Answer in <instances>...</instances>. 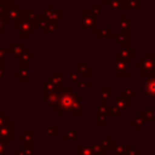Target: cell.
<instances>
[{
    "instance_id": "obj_1",
    "label": "cell",
    "mask_w": 155,
    "mask_h": 155,
    "mask_svg": "<svg viewBox=\"0 0 155 155\" xmlns=\"http://www.w3.org/2000/svg\"><path fill=\"white\" fill-rule=\"evenodd\" d=\"M56 111L58 115H64V114L85 115L86 99L82 98L74 87L64 88L59 94Z\"/></svg>"
},
{
    "instance_id": "obj_2",
    "label": "cell",
    "mask_w": 155,
    "mask_h": 155,
    "mask_svg": "<svg viewBox=\"0 0 155 155\" xmlns=\"http://www.w3.org/2000/svg\"><path fill=\"white\" fill-rule=\"evenodd\" d=\"M36 30H38L36 22H33L29 18V10H22L18 19L13 22V31L17 33L19 38L27 39Z\"/></svg>"
},
{
    "instance_id": "obj_3",
    "label": "cell",
    "mask_w": 155,
    "mask_h": 155,
    "mask_svg": "<svg viewBox=\"0 0 155 155\" xmlns=\"http://www.w3.org/2000/svg\"><path fill=\"white\" fill-rule=\"evenodd\" d=\"M134 70L143 78H148L155 71V53H142L134 59Z\"/></svg>"
},
{
    "instance_id": "obj_4",
    "label": "cell",
    "mask_w": 155,
    "mask_h": 155,
    "mask_svg": "<svg viewBox=\"0 0 155 155\" xmlns=\"http://www.w3.org/2000/svg\"><path fill=\"white\" fill-rule=\"evenodd\" d=\"M7 51L8 54L13 56V59L18 61V63H30L31 61L36 59V54H34L29 48H27L22 44L8 42Z\"/></svg>"
},
{
    "instance_id": "obj_5",
    "label": "cell",
    "mask_w": 155,
    "mask_h": 155,
    "mask_svg": "<svg viewBox=\"0 0 155 155\" xmlns=\"http://www.w3.org/2000/svg\"><path fill=\"white\" fill-rule=\"evenodd\" d=\"M79 30L81 33H94L97 30V19L90 10L79 12Z\"/></svg>"
},
{
    "instance_id": "obj_6",
    "label": "cell",
    "mask_w": 155,
    "mask_h": 155,
    "mask_svg": "<svg viewBox=\"0 0 155 155\" xmlns=\"http://www.w3.org/2000/svg\"><path fill=\"white\" fill-rule=\"evenodd\" d=\"M130 62L125 61L122 57H120L117 53L113 54V75L114 76H128Z\"/></svg>"
},
{
    "instance_id": "obj_7",
    "label": "cell",
    "mask_w": 155,
    "mask_h": 155,
    "mask_svg": "<svg viewBox=\"0 0 155 155\" xmlns=\"http://www.w3.org/2000/svg\"><path fill=\"white\" fill-rule=\"evenodd\" d=\"M102 149L97 143H80L74 149V155H102Z\"/></svg>"
},
{
    "instance_id": "obj_8",
    "label": "cell",
    "mask_w": 155,
    "mask_h": 155,
    "mask_svg": "<svg viewBox=\"0 0 155 155\" xmlns=\"http://www.w3.org/2000/svg\"><path fill=\"white\" fill-rule=\"evenodd\" d=\"M42 16L53 23H58V22H63L64 21V12L62 10H54L53 6L51 4H48L46 6V10H44Z\"/></svg>"
},
{
    "instance_id": "obj_9",
    "label": "cell",
    "mask_w": 155,
    "mask_h": 155,
    "mask_svg": "<svg viewBox=\"0 0 155 155\" xmlns=\"http://www.w3.org/2000/svg\"><path fill=\"white\" fill-rule=\"evenodd\" d=\"M0 140L5 143H13L15 142V133H13V121L8 120L6 125L0 127Z\"/></svg>"
},
{
    "instance_id": "obj_10",
    "label": "cell",
    "mask_w": 155,
    "mask_h": 155,
    "mask_svg": "<svg viewBox=\"0 0 155 155\" xmlns=\"http://www.w3.org/2000/svg\"><path fill=\"white\" fill-rule=\"evenodd\" d=\"M61 92H51V93H41V103L46 105L48 110H56L58 98Z\"/></svg>"
},
{
    "instance_id": "obj_11",
    "label": "cell",
    "mask_w": 155,
    "mask_h": 155,
    "mask_svg": "<svg viewBox=\"0 0 155 155\" xmlns=\"http://www.w3.org/2000/svg\"><path fill=\"white\" fill-rule=\"evenodd\" d=\"M38 29H40L42 33H50V31H58V23H53L47 21L42 15L38 16V22H36Z\"/></svg>"
},
{
    "instance_id": "obj_12",
    "label": "cell",
    "mask_w": 155,
    "mask_h": 155,
    "mask_svg": "<svg viewBox=\"0 0 155 155\" xmlns=\"http://www.w3.org/2000/svg\"><path fill=\"white\" fill-rule=\"evenodd\" d=\"M13 75L21 82L30 81V63H19L18 69L13 71Z\"/></svg>"
},
{
    "instance_id": "obj_13",
    "label": "cell",
    "mask_w": 155,
    "mask_h": 155,
    "mask_svg": "<svg viewBox=\"0 0 155 155\" xmlns=\"http://www.w3.org/2000/svg\"><path fill=\"white\" fill-rule=\"evenodd\" d=\"M142 91L149 98H155V71L143 81Z\"/></svg>"
},
{
    "instance_id": "obj_14",
    "label": "cell",
    "mask_w": 155,
    "mask_h": 155,
    "mask_svg": "<svg viewBox=\"0 0 155 155\" xmlns=\"http://www.w3.org/2000/svg\"><path fill=\"white\" fill-rule=\"evenodd\" d=\"M63 76H64V73L63 70H53L51 76H48L46 79V81H48L50 84H52L57 90L59 91H63L64 90V81H63Z\"/></svg>"
},
{
    "instance_id": "obj_15",
    "label": "cell",
    "mask_w": 155,
    "mask_h": 155,
    "mask_svg": "<svg viewBox=\"0 0 155 155\" xmlns=\"http://www.w3.org/2000/svg\"><path fill=\"white\" fill-rule=\"evenodd\" d=\"M35 140H36L35 131H21L18 133V142L23 143L25 148H30V144H33Z\"/></svg>"
},
{
    "instance_id": "obj_16",
    "label": "cell",
    "mask_w": 155,
    "mask_h": 155,
    "mask_svg": "<svg viewBox=\"0 0 155 155\" xmlns=\"http://www.w3.org/2000/svg\"><path fill=\"white\" fill-rule=\"evenodd\" d=\"M113 42L117 46H130V31H115L113 35Z\"/></svg>"
},
{
    "instance_id": "obj_17",
    "label": "cell",
    "mask_w": 155,
    "mask_h": 155,
    "mask_svg": "<svg viewBox=\"0 0 155 155\" xmlns=\"http://www.w3.org/2000/svg\"><path fill=\"white\" fill-rule=\"evenodd\" d=\"M136 27V22L131 21L128 16H119L117 17V29L119 31H130L131 28Z\"/></svg>"
},
{
    "instance_id": "obj_18",
    "label": "cell",
    "mask_w": 155,
    "mask_h": 155,
    "mask_svg": "<svg viewBox=\"0 0 155 155\" xmlns=\"http://www.w3.org/2000/svg\"><path fill=\"white\" fill-rule=\"evenodd\" d=\"M74 70L81 76V78H90L92 75V68L91 65H88L86 63L85 59H80L79 61V64H76L74 67Z\"/></svg>"
},
{
    "instance_id": "obj_19",
    "label": "cell",
    "mask_w": 155,
    "mask_h": 155,
    "mask_svg": "<svg viewBox=\"0 0 155 155\" xmlns=\"http://www.w3.org/2000/svg\"><path fill=\"white\" fill-rule=\"evenodd\" d=\"M21 11L22 10L19 8V6L17 4H15V2L11 4L7 8V11H6V16H5L6 21L7 22H16L18 19L19 15H21Z\"/></svg>"
},
{
    "instance_id": "obj_20",
    "label": "cell",
    "mask_w": 155,
    "mask_h": 155,
    "mask_svg": "<svg viewBox=\"0 0 155 155\" xmlns=\"http://www.w3.org/2000/svg\"><path fill=\"white\" fill-rule=\"evenodd\" d=\"M117 54L120 57H122L125 61L131 62L136 59V50L131 48L130 46H119V52Z\"/></svg>"
},
{
    "instance_id": "obj_21",
    "label": "cell",
    "mask_w": 155,
    "mask_h": 155,
    "mask_svg": "<svg viewBox=\"0 0 155 155\" xmlns=\"http://www.w3.org/2000/svg\"><path fill=\"white\" fill-rule=\"evenodd\" d=\"M80 137V132L76 131L74 126H69L67 131L63 132V142L64 143H74L76 138Z\"/></svg>"
},
{
    "instance_id": "obj_22",
    "label": "cell",
    "mask_w": 155,
    "mask_h": 155,
    "mask_svg": "<svg viewBox=\"0 0 155 155\" xmlns=\"http://www.w3.org/2000/svg\"><path fill=\"white\" fill-rule=\"evenodd\" d=\"M107 8L111 11L114 17H119V12L124 10V0H111L107 4Z\"/></svg>"
},
{
    "instance_id": "obj_23",
    "label": "cell",
    "mask_w": 155,
    "mask_h": 155,
    "mask_svg": "<svg viewBox=\"0 0 155 155\" xmlns=\"http://www.w3.org/2000/svg\"><path fill=\"white\" fill-rule=\"evenodd\" d=\"M114 104H115L120 110H122V111L130 108V101H128V98H127L124 93H121V92L117 94V97H116Z\"/></svg>"
},
{
    "instance_id": "obj_24",
    "label": "cell",
    "mask_w": 155,
    "mask_h": 155,
    "mask_svg": "<svg viewBox=\"0 0 155 155\" xmlns=\"http://www.w3.org/2000/svg\"><path fill=\"white\" fill-rule=\"evenodd\" d=\"M114 33L113 27H97V30L94 31L97 38H113Z\"/></svg>"
},
{
    "instance_id": "obj_25",
    "label": "cell",
    "mask_w": 155,
    "mask_h": 155,
    "mask_svg": "<svg viewBox=\"0 0 155 155\" xmlns=\"http://www.w3.org/2000/svg\"><path fill=\"white\" fill-rule=\"evenodd\" d=\"M113 92H114L113 87H103L102 91L96 94V97H97L98 99H102L103 104H107V101L113 97Z\"/></svg>"
},
{
    "instance_id": "obj_26",
    "label": "cell",
    "mask_w": 155,
    "mask_h": 155,
    "mask_svg": "<svg viewBox=\"0 0 155 155\" xmlns=\"http://www.w3.org/2000/svg\"><path fill=\"white\" fill-rule=\"evenodd\" d=\"M139 10H140V0H124L122 11H139Z\"/></svg>"
},
{
    "instance_id": "obj_27",
    "label": "cell",
    "mask_w": 155,
    "mask_h": 155,
    "mask_svg": "<svg viewBox=\"0 0 155 155\" xmlns=\"http://www.w3.org/2000/svg\"><path fill=\"white\" fill-rule=\"evenodd\" d=\"M91 86H92V82H91V81H78V82L74 84V88H75L80 94L84 93V92H86L87 88H90Z\"/></svg>"
},
{
    "instance_id": "obj_28",
    "label": "cell",
    "mask_w": 155,
    "mask_h": 155,
    "mask_svg": "<svg viewBox=\"0 0 155 155\" xmlns=\"http://www.w3.org/2000/svg\"><path fill=\"white\" fill-rule=\"evenodd\" d=\"M13 155H36V150L34 148H15L13 149Z\"/></svg>"
},
{
    "instance_id": "obj_29",
    "label": "cell",
    "mask_w": 155,
    "mask_h": 155,
    "mask_svg": "<svg viewBox=\"0 0 155 155\" xmlns=\"http://www.w3.org/2000/svg\"><path fill=\"white\" fill-rule=\"evenodd\" d=\"M11 4H13V2L7 1V0H0V19H6L5 18L6 11H7V8Z\"/></svg>"
},
{
    "instance_id": "obj_30",
    "label": "cell",
    "mask_w": 155,
    "mask_h": 155,
    "mask_svg": "<svg viewBox=\"0 0 155 155\" xmlns=\"http://www.w3.org/2000/svg\"><path fill=\"white\" fill-rule=\"evenodd\" d=\"M90 11L97 18V17H99V16L103 15V6L99 5V4H92L91 7H90Z\"/></svg>"
},
{
    "instance_id": "obj_31",
    "label": "cell",
    "mask_w": 155,
    "mask_h": 155,
    "mask_svg": "<svg viewBox=\"0 0 155 155\" xmlns=\"http://www.w3.org/2000/svg\"><path fill=\"white\" fill-rule=\"evenodd\" d=\"M46 134L51 138H56L58 136V127L56 125H51L46 127Z\"/></svg>"
},
{
    "instance_id": "obj_32",
    "label": "cell",
    "mask_w": 155,
    "mask_h": 155,
    "mask_svg": "<svg viewBox=\"0 0 155 155\" xmlns=\"http://www.w3.org/2000/svg\"><path fill=\"white\" fill-rule=\"evenodd\" d=\"M107 108H108V114L110 115H122L124 111L120 110L115 104H107Z\"/></svg>"
},
{
    "instance_id": "obj_33",
    "label": "cell",
    "mask_w": 155,
    "mask_h": 155,
    "mask_svg": "<svg viewBox=\"0 0 155 155\" xmlns=\"http://www.w3.org/2000/svg\"><path fill=\"white\" fill-rule=\"evenodd\" d=\"M80 75L73 69V70H70L69 73H68V80L70 81V82H73V84H75V82H78V81H80Z\"/></svg>"
},
{
    "instance_id": "obj_34",
    "label": "cell",
    "mask_w": 155,
    "mask_h": 155,
    "mask_svg": "<svg viewBox=\"0 0 155 155\" xmlns=\"http://www.w3.org/2000/svg\"><path fill=\"white\" fill-rule=\"evenodd\" d=\"M8 75V67L2 63V61H0V82L4 80V78H6Z\"/></svg>"
},
{
    "instance_id": "obj_35",
    "label": "cell",
    "mask_w": 155,
    "mask_h": 155,
    "mask_svg": "<svg viewBox=\"0 0 155 155\" xmlns=\"http://www.w3.org/2000/svg\"><path fill=\"white\" fill-rule=\"evenodd\" d=\"M7 31H8V22L6 19H0V38H2V35Z\"/></svg>"
},
{
    "instance_id": "obj_36",
    "label": "cell",
    "mask_w": 155,
    "mask_h": 155,
    "mask_svg": "<svg viewBox=\"0 0 155 155\" xmlns=\"http://www.w3.org/2000/svg\"><path fill=\"white\" fill-rule=\"evenodd\" d=\"M96 124H97V126H105V125L108 124V121H107V115L97 114V117H96Z\"/></svg>"
},
{
    "instance_id": "obj_37",
    "label": "cell",
    "mask_w": 155,
    "mask_h": 155,
    "mask_svg": "<svg viewBox=\"0 0 155 155\" xmlns=\"http://www.w3.org/2000/svg\"><path fill=\"white\" fill-rule=\"evenodd\" d=\"M8 51H7V48H4V44H1L0 42V61H6V59H8Z\"/></svg>"
},
{
    "instance_id": "obj_38",
    "label": "cell",
    "mask_w": 155,
    "mask_h": 155,
    "mask_svg": "<svg viewBox=\"0 0 155 155\" xmlns=\"http://www.w3.org/2000/svg\"><path fill=\"white\" fill-rule=\"evenodd\" d=\"M124 94L130 99V98H136V92H134V90L133 88H131V87H125L124 88Z\"/></svg>"
},
{
    "instance_id": "obj_39",
    "label": "cell",
    "mask_w": 155,
    "mask_h": 155,
    "mask_svg": "<svg viewBox=\"0 0 155 155\" xmlns=\"http://www.w3.org/2000/svg\"><path fill=\"white\" fill-rule=\"evenodd\" d=\"M8 120H10V119H8V116L4 114L2 109H0V127H2L4 125H6Z\"/></svg>"
},
{
    "instance_id": "obj_40",
    "label": "cell",
    "mask_w": 155,
    "mask_h": 155,
    "mask_svg": "<svg viewBox=\"0 0 155 155\" xmlns=\"http://www.w3.org/2000/svg\"><path fill=\"white\" fill-rule=\"evenodd\" d=\"M0 155H7V150H6V143L0 140Z\"/></svg>"
},
{
    "instance_id": "obj_41",
    "label": "cell",
    "mask_w": 155,
    "mask_h": 155,
    "mask_svg": "<svg viewBox=\"0 0 155 155\" xmlns=\"http://www.w3.org/2000/svg\"><path fill=\"white\" fill-rule=\"evenodd\" d=\"M109 1H111V0H102V4H103V5H107Z\"/></svg>"
},
{
    "instance_id": "obj_42",
    "label": "cell",
    "mask_w": 155,
    "mask_h": 155,
    "mask_svg": "<svg viewBox=\"0 0 155 155\" xmlns=\"http://www.w3.org/2000/svg\"><path fill=\"white\" fill-rule=\"evenodd\" d=\"M7 1H11V2H15V0H7Z\"/></svg>"
}]
</instances>
